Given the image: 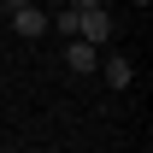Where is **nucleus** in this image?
I'll return each mask as SVG.
<instances>
[{
  "mask_svg": "<svg viewBox=\"0 0 153 153\" xmlns=\"http://www.w3.org/2000/svg\"><path fill=\"white\" fill-rule=\"evenodd\" d=\"M12 30H18L24 41H36V36H47V12H41V6H24V12H12Z\"/></svg>",
  "mask_w": 153,
  "mask_h": 153,
  "instance_id": "f03ea898",
  "label": "nucleus"
},
{
  "mask_svg": "<svg viewBox=\"0 0 153 153\" xmlns=\"http://www.w3.org/2000/svg\"><path fill=\"white\" fill-rule=\"evenodd\" d=\"M112 12H106V6H88V12H76V41H88V47H106V41H112Z\"/></svg>",
  "mask_w": 153,
  "mask_h": 153,
  "instance_id": "f257e3e1",
  "label": "nucleus"
},
{
  "mask_svg": "<svg viewBox=\"0 0 153 153\" xmlns=\"http://www.w3.org/2000/svg\"><path fill=\"white\" fill-rule=\"evenodd\" d=\"M88 6H106V0H71V12H88Z\"/></svg>",
  "mask_w": 153,
  "mask_h": 153,
  "instance_id": "423d86ee",
  "label": "nucleus"
},
{
  "mask_svg": "<svg viewBox=\"0 0 153 153\" xmlns=\"http://www.w3.org/2000/svg\"><path fill=\"white\" fill-rule=\"evenodd\" d=\"M6 153H24V147H6Z\"/></svg>",
  "mask_w": 153,
  "mask_h": 153,
  "instance_id": "0eeeda50",
  "label": "nucleus"
},
{
  "mask_svg": "<svg viewBox=\"0 0 153 153\" xmlns=\"http://www.w3.org/2000/svg\"><path fill=\"white\" fill-rule=\"evenodd\" d=\"M65 65H71L76 76H88L94 71V47H88V41H71V47H65Z\"/></svg>",
  "mask_w": 153,
  "mask_h": 153,
  "instance_id": "20e7f679",
  "label": "nucleus"
},
{
  "mask_svg": "<svg viewBox=\"0 0 153 153\" xmlns=\"http://www.w3.org/2000/svg\"><path fill=\"white\" fill-rule=\"evenodd\" d=\"M24 6H36V0H0V12L12 18V12H24Z\"/></svg>",
  "mask_w": 153,
  "mask_h": 153,
  "instance_id": "39448f33",
  "label": "nucleus"
},
{
  "mask_svg": "<svg viewBox=\"0 0 153 153\" xmlns=\"http://www.w3.org/2000/svg\"><path fill=\"white\" fill-rule=\"evenodd\" d=\"M100 76H106V88H130V82H135V71H130V59H124V53L106 59V65H100Z\"/></svg>",
  "mask_w": 153,
  "mask_h": 153,
  "instance_id": "7ed1b4c3",
  "label": "nucleus"
}]
</instances>
